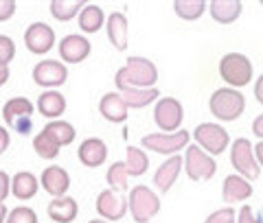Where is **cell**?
Segmentation results:
<instances>
[{"label": "cell", "instance_id": "6da1fadb", "mask_svg": "<svg viewBox=\"0 0 263 223\" xmlns=\"http://www.w3.org/2000/svg\"><path fill=\"white\" fill-rule=\"evenodd\" d=\"M114 81H117V88L121 92L132 88H154L158 81V68L147 57H129L125 66L119 68Z\"/></svg>", "mask_w": 263, "mask_h": 223}, {"label": "cell", "instance_id": "7a4b0ae2", "mask_svg": "<svg viewBox=\"0 0 263 223\" xmlns=\"http://www.w3.org/2000/svg\"><path fill=\"white\" fill-rule=\"evenodd\" d=\"M209 107H211V114L217 120L233 123L239 118L246 110V96L235 88H219L211 94Z\"/></svg>", "mask_w": 263, "mask_h": 223}, {"label": "cell", "instance_id": "3957f363", "mask_svg": "<svg viewBox=\"0 0 263 223\" xmlns=\"http://www.w3.org/2000/svg\"><path fill=\"white\" fill-rule=\"evenodd\" d=\"M127 208L136 223H149L160 212V197L149 191V186H134L127 197Z\"/></svg>", "mask_w": 263, "mask_h": 223}, {"label": "cell", "instance_id": "277c9868", "mask_svg": "<svg viewBox=\"0 0 263 223\" xmlns=\"http://www.w3.org/2000/svg\"><path fill=\"white\" fill-rule=\"evenodd\" d=\"M219 77L224 79L228 86L239 90L252 81V64L248 57L241 53H228L219 59Z\"/></svg>", "mask_w": 263, "mask_h": 223}, {"label": "cell", "instance_id": "5b68a950", "mask_svg": "<svg viewBox=\"0 0 263 223\" xmlns=\"http://www.w3.org/2000/svg\"><path fill=\"white\" fill-rule=\"evenodd\" d=\"M33 112L35 107L29 98L24 96H15V98H9L5 105H3V118L5 123L9 125L15 134H31L33 129Z\"/></svg>", "mask_w": 263, "mask_h": 223}, {"label": "cell", "instance_id": "8992f818", "mask_svg": "<svg viewBox=\"0 0 263 223\" xmlns=\"http://www.w3.org/2000/svg\"><path fill=\"white\" fill-rule=\"evenodd\" d=\"M230 164L237 171V175L246 177L248 181L261 175V167L254 158V149L248 138H237L233 143V147H230Z\"/></svg>", "mask_w": 263, "mask_h": 223}, {"label": "cell", "instance_id": "52a82bcc", "mask_svg": "<svg viewBox=\"0 0 263 223\" xmlns=\"http://www.w3.org/2000/svg\"><path fill=\"white\" fill-rule=\"evenodd\" d=\"M184 171H186L189 179L209 181L217 173V162L213 160V155H209L204 149H200L197 145H189L186 147V155H184Z\"/></svg>", "mask_w": 263, "mask_h": 223}, {"label": "cell", "instance_id": "ba28073f", "mask_svg": "<svg viewBox=\"0 0 263 223\" xmlns=\"http://www.w3.org/2000/svg\"><path fill=\"white\" fill-rule=\"evenodd\" d=\"M193 140L197 147L204 149L211 155L224 153L230 143L228 131L224 127H219L217 123H202V125H197L193 131Z\"/></svg>", "mask_w": 263, "mask_h": 223}, {"label": "cell", "instance_id": "9c48e42d", "mask_svg": "<svg viewBox=\"0 0 263 223\" xmlns=\"http://www.w3.org/2000/svg\"><path fill=\"white\" fill-rule=\"evenodd\" d=\"M182 118H184V107L174 96L160 98L154 107V120H156V125L162 129V134H174V131H178L180 125H182Z\"/></svg>", "mask_w": 263, "mask_h": 223}, {"label": "cell", "instance_id": "30bf717a", "mask_svg": "<svg viewBox=\"0 0 263 223\" xmlns=\"http://www.w3.org/2000/svg\"><path fill=\"white\" fill-rule=\"evenodd\" d=\"M189 140H191V134L186 129H178L174 134H147L141 138V145L154 153L174 155L189 145Z\"/></svg>", "mask_w": 263, "mask_h": 223}, {"label": "cell", "instance_id": "8fae6325", "mask_svg": "<svg viewBox=\"0 0 263 223\" xmlns=\"http://www.w3.org/2000/svg\"><path fill=\"white\" fill-rule=\"evenodd\" d=\"M66 79H68V68L57 59H44L33 66V81H35V86L57 88V86H64Z\"/></svg>", "mask_w": 263, "mask_h": 223}, {"label": "cell", "instance_id": "7c38bea8", "mask_svg": "<svg viewBox=\"0 0 263 223\" xmlns=\"http://www.w3.org/2000/svg\"><path fill=\"white\" fill-rule=\"evenodd\" d=\"M24 46L33 55H46L55 46V31L44 22H33L24 31Z\"/></svg>", "mask_w": 263, "mask_h": 223}, {"label": "cell", "instance_id": "4fadbf2b", "mask_svg": "<svg viewBox=\"0 0 263 223\" xmlns=\"http://www.w3.org/2000/svg\"><path fill=\"white\" fill-rule=\"evenodd\" d=\"M127 199L121 193H114L112 188L97 195V212L105 221H121L127 214Z\"/></svg>", "mask_w": 263, "mask_h": 223}, {"label": "cell", "instance_id": "5bb4252c", "mask_svg": "<svg viewBox=\"0 0 263 223\" xmlns=\"http://www.w3.org/2000/svg\"><path fill=\"white\" fill-rule=\"evenodd\" d=\"M90 51H92V44L86 35H66L62 37L60 48H57L62 64H81L84 59H88Z\"/></svg>", "mask_w": 263, "mask_h": 223}, {"label": "cell", "instance_id": "9a60e30c", "mask_svg": "<svg viewBox=\"0 0 263 223\" xmlns=\"http://www.w3.org/2000/svg\"><path fill=\"white\" fill-rule=\"evenodd\" d=\"M77 158L79 162L88 169H97L108 160V147L101 138H86L84 143L79 145V151H77Z\"/></svg>", "mask_w": 263, "mask_h": 223}, {"label": "cell", "instance_id": "2e32d148", "mask_svg": "<svg viewBox=\"0 0 263 223\" xmlns=\"http://www.w3.org/2000/svg\"><path fill=\"white\" fill-rule=\"evenodd\" d=\"M182 164H184L182 155H171V158H167V162H162L158 171L154 173V186L162 193L171 191L180 175V171H182Z\"/></svg>", "mask_w": 263, "mask_h": 223}, {"label": "cell", "instance_id": "e0dca14e", "mask_svg": "<svg viewBox=\"0 0 263 223\" xmlns=\"http://www.w3.org/2000/svg\"><path fill=\"white\" fill-rule=\"evenodd\" d=\"M40 181H42L44 191L48 195H53V197H64L66 193H68V188H70V175H68V171L62 169V167H57V164L44 169Z\"/></svg>", "mask_w": 263, "mask_h": 223}, {"label": "cell", "instance_id": "ac0fdd59", "mask_svg": "<svg viewBox=\"0 0 263 223\" xmlns=\"http://www.w3.org/2000/svg\"><path fill=\"white\" fill-rule=\"evenodd\" d=\"M127 103L123 101V96L119 92H108L101 96V101H99V114L110 120V123H123L127 120Z\"/></svg>", "mask_w": 263, "mask_h": 223}, {"label": "cell", "instance_id": "d6986e66", "mask_svg": "<svg viewBox=\"0 0 263 223\" xmlns=\"http://www.w3.org/2000/svg\"><path fill=\"white\" fill-rule=\"evenodd\" d=\"M252 195V184L241 175H228L221 186V199L226 204H237V201H246Z\"/></svg>", "mask_w": 263, "mask_h": 223}, {"label": "cell", "instance_id": "ffe728a7", "mask_svg": "<svg viewBox=\"0 0 263 223\" xmlns=\"http://www.w3.org/2000/svg\"><path fill=\"white\" fill-rule=\"evenodd\" d=\"M211 18L219 24H233L239 20V15L243 11V5L239 0H213L209 5Z\"/></svg>", "mask_w": 263, "mask_h": 223}, {"label": "cell", "instance_id": "44dd1931", "mask_svg": "<svg viewBox=\"0 0 263 223\" xmlns=\"http://www.w3.org/2000/svg\"><path fill=\"white\" fill-rule=\"evenodd\" d=\"M77 201L72 197L64 195V197H55V199L48 204V217L53 219V223H72L77 219Z\"/></svg>", "mask_w": 263, "mask_h": 223}, {"label": "cell", "instance_id": "7402d4cb", "mask_svg": "<svg viewBox=\"0 0 263 223\" xmlns=\"http://www.w3.org/2000/svg\"><path fill=\"white\" fill-rule=\"evenodd\" d=\"M37 112L42 114L44 118L53 120V118H60L62 114L66 112V98L62 92L57 90H46V92L40 94L37 98Z\"/></svg>", "mask_w": 263, "mask_h": 223}, {"label": "cell", "instance_id": "603a6c76", "mask_svg": "<svg viewBox=\"0 0 263 223\" xmlns=\"http://www.w3.org/2000/svg\"><path fill=\"white\" fill-rule=\"evenodd\" d=\"M105 31H108V39L117 51H127V18L123 13L108 15L105 22Z\"/></svg>", "mask_w": 263, "mask_h": 223}, {"label": "cell", "instance_id": "cb8c5ba5", "mask_svg": "<svg viewBox=\"0 0 263 223\" xmlns=\"http://www.w3.org/2000/svg\"><path fill=\"white\" fill-rule=\"evenodd\" d=\"M37 186H40L37 177L29 171H20L11 177V193L15 199H20V201L33 199V197L37 195Z\"/></svg>", "mask_w": 263, "mask_h": 223}, {"label": "cell", "instance_id": "d4e9b609", "mask_svg": "<svg viewBox=\"0 0 263 223\" xmlns=\"http://www.w3.org/2000/svg\"><path fill=\"white\" fill-rule=\"evenodd\" d=\"M42 131L60 147H68V145L75 143V138H77L75 127H72L70 123H66V120H51Z\"/></svg>", "mask_w": 263, "mask_h": 223}, {"label": "cell", "instance_id": "484cf974", "mask_svg": "<svg viewBox=\"0 0 263 223\" xmlns=\"http://www.w3.org/2000/svg\"><path fill=\"white\" fill-rule=\"evenodd\" d=\"M123 101L127 103V107H132V110H143V107H147L149 103H154L156 98L160 96L158 88H132V90H123L121 92Z\"/></svg>", "mask_w": 263, "mask_h": 223}, {"label": "cell", "instance_id": "4316f807", "mask_svg": "<svg viewBox=\"0 0 263 223\" xmlns=\"http://www.w3.org/2000/svg\"><path fill=\"white\" fill-rule=\"evenodd\" d=\"M105 24V15L101 11V7L97 5H86L79 11V29L84 33H97Z\"/></svg>", "mask_w": 263, "mask_h": 223}, {"label": "cell", "instance_id": "83f0119b", "mask_svg": "<svg viewBox=\"0 0 263 223\" xmlns=\"http://www.w3.org/2000/svg\"><path fill=\"white\" fill-rule=\"evenodd\" d=\"M84 0H53L51 3V15L60 22H70L75 15H79V11L84 9Z\"/></svg>", "mask_w": 263, "mask_h": 223}, {"label": "cell", "instance_id": "f1b7e54d", "mask_svg": "<svg viewBox=\"0 0 263 223\" xmlns=\"http://www.w3.org/2000/svg\"><path fill=\"white\" fill-rule=\"evenodd\" d=\"M125 167H127V173L132 177H141L143 173H147V169H149V158L141 151L138 147H127L125 151Z\"/></svg>", "mask_w": 263, "mask_h": 223}, {"label": "cell", "instance_id": "f546056e", "mask_svg": "<svg viewBox=\"0 0 263 223\" xmlns=\"http://www.w3.org/2000/svg\"><path fill=\"white\" fill-rule=\"evenodd\" d=\"M204 9H206V3H204V0H176L174 3L176 15L186 20V22L197 20L204 13Z\"/></svg>", "mask_w": 263, "mask_h": 223}, {"label": "cell", "instance_id": "4dcf8cb0", "mask_svg": "<svg viewBox=\"0 0 263 223\" xmlns=\"http://www.w3.org/2000/svg\"><path fill=\"white\" fill-rule=\"evenodd\" d=\"M127 177H129V173H127L125 162H114L108 169V173H105V181H108V186L112 191H129Z\"/></svg>", "mask_w": 263, "mask_h": 223}, {"label": "cell", "instance_id": "1f68e13d", "mask_svg": "<svg viewBox=\"0 0 263 223\" xmlns=\"http://www.w3.org/2000/svg\"><path fill=\"white\" fill-rule=\"evenodd\" d=\"M33 149H35V153L40 155V158H44V160H53L57 158V153H60V145H55L51 138H48L44 131H40V134L33 138Z\"/></svg>", "mask_w": 263, "mask_h": 223}, {"label": "cell", "instance_id": "d6a6232c", "mask_svg": "<svg viewBox=\"0 0 263 223\" xmlns=\"http://www.w3.org/2000/svg\"><path fill=\"white\" fill-rule=\"evenodd\" d=\"M5 223H37V214L33 208H27V206H18L13 208L9 214H7Z\"/></svg>", "mask_w": 263, "mask_h": 223}, {"label": "cell", "instance_id": "836d02e7", "mask_svg": "<svg viewBox=\"0 0 263 223\" xmlns=\"http://www.w3.org/2000/svg\"><path fill=\"white\" fill-rule=\"evenodd\" d=\"M15 57V42L7 35H0V66H9Z\"/></svg>", "mask_w": 263, "mask_h": 223}, {"label": "cell", "instance_id": "e575fe53", "mask_svg": "<svg viewBox=\"0 0 263 223\" xmlns=\"http://www.w3.org/2000/svg\"><path fill=\"white\" fill-rule=\"evenodd\" d=\"M235 217H237L235 208H219L213 214H209L204 223H235Z\"/></svg>", "mask_w": 263, "mask_h": 223}, {"label": "cell", "instance_id": "d590c367", "mask_svg": "<svg viewBox=\"0 0 263 223\" xmlns=\"http://www.w3.org/2000/svg\"><path fill=\"white\" fill-rule=\"evenodd\" d=\"M15 0H0V22H7L13 18L15 13Z\"/></svg>", "mask_w": 263, "mask_h": 223}, {"label": "cell", "instance_id": "8d00e7d4", "mask_svg": "<svg viewBox=\"0 0 263 223\" xmlns=\"http://www.w3.org/2000/svg\"><path fill=\"white\" fill-rule=\"evenodd\" d=\"M9 186H11L9 175L5 171H0V204H5V199L9 197Z\"/></svg>", "mask_w": 263, "mask_h": 223}, {"label": "cell", "instance_id": "74e56055", "mask_svg": "<svg viewBox=\"0 0 263 223\" xmlns=\"http://www.w3.org/2000/svg\"><path fill=\"white\" fill-rule=\"evenodd\" d=\"M237 223H259V219L254 217L250 206H243V208L239 210V217H237Z\"/></svg>", "mask_w": 263, "mask_h": 223}, {"label": "cell", "instance_id": "f35d334b", "mask_svg": "<svg viewBox=\"0 0 263 223\" xmlns=\"http://www.w3.org/2000/svg\"><path fill=\"white\" fill-rule=\"evenodd\" d=\"M11 145V138H9V131H7L3 125H0V155H3L7 149Z\"/></svg>", "mask_w": 263, "mask_h": 223}, {"label": "cell", "instance_id": "ab89813d", "mask_svg": "<svg viewBox=\"0 0 263 223\" xmlns=\"http://www.w3.org/2000/svg\"><path fill=\"white\" fill-rule=\"evenodd\" d=\"M252 134L257 138H263V114H259V116L252 120Z\"/></svg>", "mask_w": 263, "mask_h": 223}, {"label": "cell", "instance_id": "60d3db41", "mask_svg": "<svg viewBox=\"0 0 263 223\" xmlns=\"http://www.w3.org/2000/svg\"><path fill=\"white\" fill-rule=\"evenodd\" d=\"M254 98L263 105V72H261V77L254 81Z\"/></svg>", "mask_w": 263, "mask_h": 223}, {"label": "cell", "instance_id": "b9f144b4", "mask_svg": "<svg viewBox=\"0 0 263 223\" xmlns=\"http://www.w3.org/2000/svg\"><path fill=\"white\" fill-rule=\"evenodd\" d=\"M254 158H257L259 167H263V140H261V143L254 145Z\"/></svg>", "mask_w": 263, "mask_h": 223}, {"label": "cell", "instance_id": "7bdbcfd3", "mask_svg": "<svg viewBox=\"0 0 263 223\" xmlns=\"http://www.w3.org/2000/svg\"><path fill=\"white\" fill-rule=\"evenodd\" d=\"M9 81V66H0V88Z\"/></svg>", "mask_w": 263, "mask_h": 223}, {"label": "cell", "instance_id": "ee69618b", "mask_svg": "<svg viewBox=\"0 0 263 223\" xmlns=\"http://www.w3.org/2000/svg\"><path fill=\"white\" fill-rule=\"evenodd\" d=\"M7 214H9V212H7V206H5V204H0V223H5V221H7Z\"/></svg>", "mask_w": 263, "mask_h": 223}, {"label": "cell", "instance_id": "f6af8a7d", "mask_svg": "<svg viewBox=\"0 0 263 223\" xmlns=\"http://www.w3.org/2000/svg\"><path fill=\"white\" fill-rule=\"evenodd\" d=\"M88 223H108L105 219H92V221H88Z\"/></svg>", "mask_w": 263, "mask_h": 223}, {"label": "cell", "instance_id": "bcb514c9", "mask_svg": "<svg viewBox=\"0 0 263 223\" xmlns=\"http://www.w3.org/2000/svg\"><path fill=\"white\" fill-rule=\"evenodd\" d=\"M257 219H259V223H263V206H261V210H259V217H257Z\"/></svg>", "mask_w": 263, "mask_h": 223}]
</instances>
